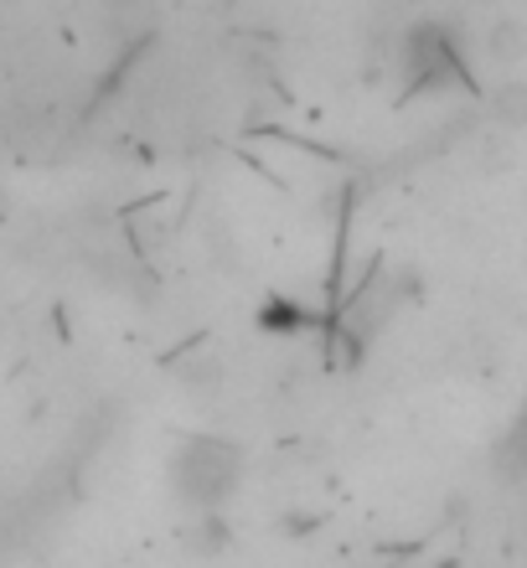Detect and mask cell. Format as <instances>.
<instances>
[{"label": "cell", "instance_id": "obj_1", "mask_svg": "<svg viewBox=\"0 0 527 568\" xmlns=\"http://www.w3.org/2000/svg\"><path fill=\"white\" fill-rule=\"evenodd\" d=\"M243 480V449L217 434H192L171 455V491L192 511H217L239 496Z\"/></svg>", "mask_w": 527, "mask_h": 568}, {"label": "cell", "instance_id": "obj_2", "mask_svg": "<svg viewBox=\"0 0 527 568\" xmlns=\"http://www.w3.org/2000/svg\"><path fill=\"white\" fill-rule=\"evenodd\" d=\"M398 62H404V78L414 93H439V89L466 83V58H460L455 37L439 21H419V27L408 31Z\"/></svg>", "mask_w": 527, "mask_h": 568}, {"label": "cell", "instance_id": "obj_3", "mask_svg": "<svg viewBox=\"0 0 527 568\" xmlns=\"http://www.w3.org/2000/svg\"><path fill=\"white\" fill-rule=\"evenodd\" d=\"M497 465H501V476H523L527 470V404H523V414H517V424L507 429V439H501Z\"/></svg>", "mask_w": 527, "mask_h": 568}]
</instances>
